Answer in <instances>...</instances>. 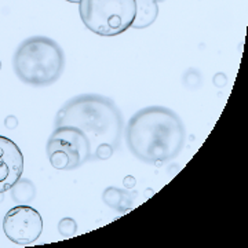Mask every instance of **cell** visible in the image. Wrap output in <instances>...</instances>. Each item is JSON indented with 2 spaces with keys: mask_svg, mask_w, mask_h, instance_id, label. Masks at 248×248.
<instances>
[{
  "mask_svg": "<svg viewBox=\"0 0 248 248\" xmlns=\"http://www.w3.org/2000/svg\"><path fill=\"white\" fill-rule=\"evenodd\" d=\"M3 231L10 241L18 246H29L42 236L43 218L33 207L19 204L4 215Z\"/></svg>",
  "mask_w": 248,
  "mask_h": 248,
  "instance_id": "cell-6",
  "label": "cell"
},
{
  "mask_svg": "<svg viewBox=\"0 0 248 248\" xmlns=\"http://www.w3.org/2000/svg\"><path fill=\"white\" fill-rule=\"evenodd\" d=\"M55 127L72 125L87 135L93 152L108 143L117 148L123 134L122 112L110 98L99 94H81L69 99L58 110ZM94 156V155H93Z\"/></svg>",
  "mask_w": 248,
  "mask_h": 248,
  "instance_id": "cell-2",
  "label": "cell"
},
{
  "mask_svg": "<svg viewBox=\"0 0 248 248\" xmlns=\"http://www.w3.org/2000/svg\"><path fill=\"white\" fill-rule=\"evenodd\" d=\"M58 232L62 237H72L78 232V223L72 218H62L58 223Z\"/></svg>",
  "mask_w": 248,
  "mask_h": 248,
  "instance_id": "cell-11",
  "label": "cell"
},
{
  "mask_svg": "<svg viewBox=\"0 0 248 248\" xmlns=\"http://www.w3.org/2000/svg\"><path fill=\"white\" fill-rule=\"evenodd\" d=\"M66 1H69V3H79L80 0H66Z\"/></svg>",
  "mask_w": 248,
  "mask_h": 248,
  "instance_id": "cell-14",
  "label": "cell"
},
{
  "mask_svg": "<svg viewBox=\"0 0 248 248\" xmlns=\"http://www.w3.org/2000/svg\"><path fill=\"white\" fill-rule=\"evenodd\" d=\"M10 190H11L13 200L21 204L33 200V197L36 195L35 185L31 181H28V179H19Z\"/></svg>",
  "mask_w": 248,
  "mask_h": 248,
  "instance_id": "cell-10",
  "label": "cell"
},
{
  "mask_svg": "<svg viewBox=\"0 0 248 248\" xmlns=\"http://www.w3.org/2000/svg\"><path fill=\"white\" fill-rule=\"evenodd\" d=\"M93 155L87 135L72 125L55 127L47 142V156L55 170L79 169L93 160Z\"/></svg>",
  "mask_w": 248,
  "mask_h": 248,
  "instance_id": "cell-5",
  "label": "cell"
},
{
  "mask_svg": "<svg viewBox=\"0 0 248 248\" xmlns=\"http://www.w3.org/2000/svg\"><path fill=\"white\" fill-rule=\"evenodd\" d=\"M0 69H1V62H0Z\"/></svg>",
  "mask_w": 248,
  "mask_h": 248,
  "instance_id": "cell-16",
  "label": "cell"
},
{
  "mask_svg": "<svg viewBox=\"0 0 248 248\" xmlns=\"http://www.w3.org/2000/svg\"><path fill=\"white\" fill-rule=\"evenodd\" d=\"M135 0H80L84 27L98 36H117L133 27Z\"/></svg>",
  "mask_w": 248,
  "mask_h": 248,
  "instance_id": "cell-4",
  "label": "cell"
},
{
  "mask_svg": "<svg viewBox=\"0 0 248 248\" xmlns=\"http://www.w3.org/2000/svg\"><path fill=\"white\" fill-rule=\"evenodd\" d=\"M186 142L179 116L166 107H148L131 116L125 127V143L138 160L148 164L175 159Z\"/></svg>",
  "mask_w": 248,
  "mask_h": 248,
  "instance_id": "cell-1",
  "label": "cell"
},
{
  "mask_svg": "<svg viewBox=\"0 0 248 248\" xmlns=\"http://www.w3.org/2000/svg\"><path fill=\"white\" fill-rule=\"evenodd\" d=\"M113 152H115V148L113 146H110V145H108V143H102V145H99L97 149L94 151V156H93V159H99V160H108L112 157V155H113Z\"/></svg>",
  "mask_w": 248,
  "mask_h": 248,
  "instance_id": "cell-12",
  "label": "cell"
},
{
  "mask_svg": "<svg viewBox=\"0 0 248 248\" xmlns=\"http://www.w3.org/2000/svg\"><path fill=\"white\" fill-rule=\"evenodd\" d=\"M156 1H164V0H156Z\"/></svg>",
  "mask_w": 248,
  "mask_h": 248,
  "instance_id": "cell-15",
  "label": "cell"
},
{
  "mask_svg": "<svg viewBox=\"0 0 248 248\" xmlns=\"http://www.w3.org/2000/svg\"><path fill=\"white\" fill-rule=\"evenodd\" d=\"M137 184V181H135V178L131 177V175H127V177L124 178L123 181V185L125 189H133L134 186Z\"/></svg>",
  "mask_w": 248,
  "mask_h": 248,
  "instance_id": "cell-13",
  "label": "cell"
},
{
  "mask_svg": "<svg viewBox=\"0 0 248 248\" xmlns=\"http://www.w3.org/2000/svg\"><path fill=\"white\" fill-rule=\"evenodd\" d=\"M13 65L21 81L35 87H46L61 78L65 55L55 40L45 36H33L19 45Z\"/></svg>",
  "mask_w": 248,
  "mask_h": 248,
  "instance_id": "cell-3",
  "label": "cell"
},
{
  "mask_svg": "<svg viewBox=\"0 0 248 248\" xmlns=\"http://www.w3.org/2000/svg\"><path fill=\"white\" fill-rule=\"evenodd\" d=\"M135 193H130L128 190L124 189H119V187H108L107 190L104 192L102 199L107 205H109L110 208L117 210V211H125L131 207Z\"/></svg>",
  "mask_w": 248,
  "mask_h": 248,
  "instance_id": "cell-9",
  "label": "cell"
},
{
  "mask_svg": "<svg viewBox=\"0 0 248 248\" xmlns=\"http://www.w3.org/2000/svg\"><path fill=\"white\" fill-rule=\"evenodd\" d=\"M24 156L18 145L0 135V195L10 190L22 178Z\"/></svg>",
  "mask_w": 248,
  "mask_h": 248,
  "instance_id": "cell-7",
  "label": "cell"
},
{
  "mask_svg": "<svg viewBox=\"0 0 248 248\" xmlns=\"http://www.w3.org/2000/svg\"><path fill=\"white\" fill-rule=\"evenodd\" d=\"M135 18L134 29H143L151 27L159 16V4L156 0H135Z\"/></svg>",
  "mask_w": 248,
  "mask_h": 248,
  "instance_id": "cell-8",
  "label": "cell"
}]
</instances>
